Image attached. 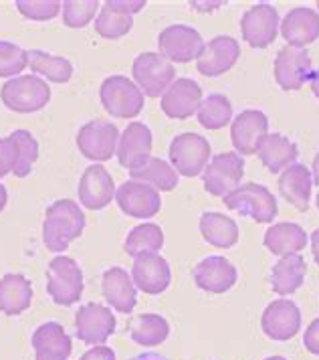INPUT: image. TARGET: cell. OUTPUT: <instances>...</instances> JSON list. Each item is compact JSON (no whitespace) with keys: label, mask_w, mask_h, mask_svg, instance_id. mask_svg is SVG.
<instances>
[{"label":"cell","mask_w":319,"mask_h":360,"mask_svg":"<svg viewBox=\"0 0 319 360\" xmlns=\"http://www.w3.org/2000/svg\"><path fill=\"white\" fill-rule=\"evenodd\" d=\"M85 213L71 198L55 200L45 213L43 221V243L53 253H63L85 231Z\"/></svg>","instance_id":"6da1fadb"},{"label":"cell","mask_w":319,"mask_h":360,"mask_svg":"<svg viewBox=\"0 0 319 360\" xmlns=\"http://www.w3.org/2000/svg\"><path fill=\"white\" fill-rule=\"evenodd\" d=\"M0 101L15 114H34L51 101V85L39 75H18L2 85Z\"/></svg>","instance_id":"7a4b0ae2"},{"label":"cell","mask_w":319,"mask_h":360,"mask_svg":"<svg viewBox=\"0 0 319 360\" xmlns=\"http://www.w3.org/2000/svg\"><path fill=\"white\" fill-rule=\"evenodd\" d=\"M144 94L136 83L126 75H110L99 87V99L105 112L112 117L131 120L144 110Z\"/></svg>","instance_id":"3957f363"},{"label":"cell","mask_w":319,"mask_h":360,"mask_svg":"<svg viewBox=\"0 0 319 360\" xmlns=\"http://www.w3.org/2000/svg\"><path fill=\"white\" fill-rule=\"evenodd\" d=\"M83 271L73 257L57 255L47 267V294L57 306H73L83 295Z\"/></svg>","instance_id":"277c9868"},{"label":"cell","mask_w":319,"mask_h":360,"mask_svg":"<svg viewBox=\"0 0 319 360\" xmlns=\"http://www.w3.org/2000/svg\"><path fill=\"white\" fill-rule=\"evenodd\" d=\"M226 209L237 211V213L251 217L255 223H273V219L279 213L277 207V198L273 197V193L256 182H247L239 186L235 193H230L228 197L223 198Z\"/></svg>","instance_id":"5b68a950"},{"label":"cell","mask_w":319,"mask_h":360,"mask_svg":"<svg viewBox=\"0 0 319 360\" xmlns=\"http://www.w3.org/2000/svg\"><path fill=\"white\" fill-rule=\"evenodd\" d=\"M134 83L148 98H162L164 91L174 83V65L160 53H140L131 63Z\"/></svg>","instance_id":"8992f818"},{"label":"cell","mask_w":319,"mask_h":360,"mask_svg":"<svg viewBox=\"0 0 319 360\" xmlns=\"http://www.w3.org/2000/svg\"><path fill=\"white\" fill-rule=\"evenodd\" d=\"M119 130L110 120H91L83 124L77 131V148L79 152L91 162H108L117 152V142H119Z\"/></svg>","instance_id":"52a82bcc"},{"label":"cell","mask_w":319,"mask_h":360,"mask_svg":"<svg viewBox=\"0 0 319 360\" xmlns=\"http://www.w3.org/2000/svg\"><path fill=\"white\" fill-rule=\"evenodd\" d=\"M210 152H212V148L208 144L207 138L200 134H194V131L178 134L168 148L172 168L178 174L188 176V179H194L200 172H204Z\"/></svg>","instance_id":"ba28073f"},{"label":"cell","mask_w":319,"mask_h":360,"mask_svg":"<svg viewBox=\"0 0 319 360\" xmlns=\"http://www.w3.org/2000/svg\"><path fill=\"white\" fill-rule=\"evenodd\" d=\"M245 176V162L239 152L216 154L204 168V188L212 197L224 198L235 193Z\"/></svg>","instance_id":"9c48e42d"},{"label":"cell","mask_w":319,"mask_h":360,"mask_svg":"<svg viewBox=\"0 0 319 360\" xmlns=\"http://www.w3.org/2000/svg\"><path fill=\"white\" fill-rule=\"evenodd\" d=\"M204 39L188 25H170L158 37L160 55L170 63H190L204 51Z\"/></svg>","instance_id":"30bf717a"},{"label":"cell","mask_w":319,"mask_h":360,"mask_svg":"<svg viewBox=\"0 0 319 360\" xmlns=\"http://www.w3.org/2000/svg\"><path fill=\"white\" fill-rule=\"evenodd\" d=\"M281 18L277 8L269 2L253 4L240 18V34L253 49H267L279 33Z\"/></svg>","instance_id":"8fae6325"},{"label":"cell","mask_w":319,"mask_h":360,"mask_svg":"<svg viewBox=\"0 0 319 360\" xmlns=\"http://www.w3.org/2000/svg\"><path fill=\"white\" fill-rule=\"evenodd\" d=\"M261 328L271 340H277V342H287L291 338H295L297 332L301 330L299 306L287 297L275 300L263 311Z\"/></svg>","instance_id":"7c38bea8"},{"label":"cell","mask_w":319,"mask_h":360,"mask_svg":"<svg viewBox=\"0 0 319 360\" xmlns=\"http://www.w3.org/2000/svg\"><path fill=\"white\" fill-rule=\"evenodd\" d=\"M115 316L110 308L91 302L81 306L75 314V334L81 342L89 344V346H99L110 340L113 332H115Z\"/></svg>","instance_id":"4fadbf2b"},{"label":"cell","mask_w":319,"mask_h":360,"mask_svg":"<svg viewBox=\"0 0 319 360\" xmlns=\"http://www.w3.org/2000/svg\"><path fill=\"white\" fill-rule=\"evenodd\" d=\"M239 57V41L228 34H219L204 45L202 55L196 59V69L204 77H219L237 65Z\"/></svg>","instance_id":"5bb4252c"},{"label":"cell","mask_w":319,"mask_h":360,"mask_svg":"<svg viewBox=\"0 0 319 360\" xmlns=\"http://www.w3.org/2000/svg\"><path fill=\"white\" fill-rule=\"evenodd\" d=\"M115 202L124 213L134 219H152L162 209L158 191L145 182H136V180L124 182L115 191Z\"/></svg>","instance_id":"9a60e30c"},{"label":"cell","mask_w":319,"mask_h":360,"mask_svg":"<svg viewBox=\"0 0 319 360\" xmlns=\"http://www.w3.org/2000/svg\"><path fill=\"white\" fill-rule=\"evenodd\" d=\"M313 67L305 49L283 47L275 57V82L283 91H297L309 82Z\"/></svg>","instance_id":"2e32d148"},{"label":"cell","mask_w":319,"mask_h":360,"mask_svg":"<svg viewBox=\"0 0 319 360\" xmlns=\"http://www.w3.org/2000/svg\"><path fill=\"white\" fill-rule=\"evenodd\" d=\"M79 202L89 211H101L115 198V182L105 166H87L77 186Z\"/></svg>","instance_id":"e0dca14e"},{"label":"cell","mask_w":319,"mask_h":360,"mask_svg":"<svg viewBox=\"0 0 319 360\" xmlns=\"http://www.w3.org/2000/svg\"><path fill=\"white\" fill-rule=\"evenodd\" d=\"M269 134V117L259 110H245L230 122V140L239 154H256L261 142Z\"/></svg>","instance_id":"ac0fdd59"},{"label":"cell","mask_w":319,"mask_h":360,"mask_svg":"<svg viewBox=\"0 0 319 360\" xmlns=\"http://www.w3.org/2000/svg\"><path fill=\"white\" fill-rule=\"evenodd\" d=\"M131 279L138 290L148 295H160L172 281V269L160 253H144L134 259Z\"/></svg>","instance_id":"d6986e66"},{"label":"cell","mask_w":319,"mask_h":360,"mask_svg":"<svg viewBox=\"0 0 319 360\" xmlns=\"http://www.w3.org/2000/svg\"><path fill=\"white\" fill-rule=\"evenodd\" d=\"M202 103V89L200 85L188 79V77H180L176 79L160 98V108L162 112L172 117V120H186L198 112Z\"/></svg>","instance_id":"ffe728a7"},{"label":"cell","mask_w":319,"mask_h":360,"mask_svg":"<svg viewBox=\"0 0 319 360\" xmlns=\"http://www.w3.org/2000/svg\"><path fill=\"white\" fill-rule=\"evenodd\" d=\"M192 276H194V283L202 292L214 295L228 292L239 278L237 267L221 255H210L200 263H196Z\"/></svg>","instance_id":"44dd1931"},{"label":"cell","mask_w":319,"mask_h":360,"mask_svg":"<svg viewBox=\"0 0 319 360\" xmlns=\"http://www.w3.org/2000/svg\"><path fill=\"white\" fill-rule=\"evenodd\" d=\"M281 37L289 47L304 49L319 39V13L309 6L291 8L281 20Z\"/></svg>","instance_id":"7402d4cb"},{"label":"cell","mask_w":319,"mask_h":360,"mask_svg":"<svg viewBox=\"0 0 319 360\" xmlns=\"http://www.w3.org/2000/svg\"><path fill=\"white\" fill-rule=\"evenodd\" d=\"M101 292L105 302L115 311L131 314L138 304V290L136 283L126 269L122 267H110L101 278Z\"/></svg>","instance_id":"603a6c76"},{"label":"cell","mask_w":319,"mask_h":360,"mask_svg":"<svg viewBox=\"0 0 319 360\" xmlns=\"http://www.w3.org/2000/svg\"><path fill=\"white\" fill-rule=\"evenodd\" d=\"M34 356L45 360H67L73 352L71 336L59 322H45L32 332Z\"/></svg>","instance_id":"cb8c5ba5"},{"label":"cell","mask_w":319,"mask_h":360,"mask_svg":"<svg viewBox=\"0 0 319 360\" xmlns=\"http://www.w3.org/2000/svg\"><path fill=\"white\" fill-rule=\"evenodd\" d=\"M311 188H313V176L304 164H291L283 170L279 179V195L301 213L309 211Z\"/></svg>","instance_id":"d4e9b609"},{"label":"cell","mask_w":319,"mask_h":360,"mask_svg":"<svg viewBox=\"0 0 319 360\" xmlns=\"http://www.w3.org/2000/svg\"><path fill=\"white\" fill-rule=\"evenodd\" d=\"M152 130L142 122H129L117 142V162L124 168H131L145 156H152Z\"/></svg>","instance_id":"484cf974"},{"label":"cell","mask_w":319,"mask_h":360,"mask_svg":"<svg viewBox=\"0 0 319 360\" xmlns=\"http://www.w3.org/2000/svg\"><path fill=\"white\" fill-rule=\"evenodd\" d=\"M128 172L131 180L145 182V184L154 186L158 193H170L180 182L178 172L172 168V164H168L162 158H156V156H145L138 164H134Z\"/></svg>","instance_id":"4316f807"},{"label":"cell","mask_w":319,"mask_h":360,"mask_svg":"<svg viewBox=\"0 0 319 360\" xmlns=\"http://www.w3.org/2000/svg\"><path fill=\"white\" fill-rule=\"evenodd\" d=\"M32 304V283L22 274H6L0 279V311L18 316Z\"/></svg>","instance_id":"83f0119b"},{"label":"cell","mask_w":319,"mask_h":360,"mask_svg":"<svg viewBox=\"0 0 319 360\" xmlns=\"http://www.w3.org/2000/svg\"><path fill=\"white\" fill-rule=\"evenodd\" d=\"M307 263L299 253L283 255L279 262L273 265L271 288L277 295L295 294L305 281Z\"/></svg>","instance_id":"f1b7e54d"},{"label":"cell","mask_w":319,"mask_h":360,"mask_svg":"<svg viewBox=\"0 0 319 360\" xmlns=\"http://www.w3.org/2000/svg\"><path fill=\"white\" fill-rule=\"evenodd\" d=\"M256 154H259L263 166H267L269 172L277 174V172L289 168L291 164H295L297 156H299V150L295 146V142H291L287 136L267 134L259 150H256Z\"/></svg>","instance_id":"f546056e"},{"label":"cell","mask_w":319,"mask_h":360,"mask_svg":"<svg viewBox=\"0 0 319 360\" xmlns=\"http://www.w3.org/2000/svg\"><path fill=\"white\" fill-rule=\"evenodd\" d=\"M265 247L273 255H289V253H299L307 245V233L297 223H277L265 233Z\"/></svg>","instance_id":"4dcf8cb0"},{"label":"cell","mask_w":319,"mask_h":360,"mask_svg":"<svg viewBox=\"0 0 319 360\" xmlns=\"http://www.w3.org/2000/svg\"><path fill=\"white\" fill-rule=\"evenodd\" d=\"M200 233L204 241L219 249H230L239 243V225L223 213H204L200 217Z\"/></svg>","instance_id":"1f68e13d"},{"label":"cell","mask_w":319,"mask_h":360,"mask_svg":"<svg viewBox=\"0 0 319 360\" xmlns=\"http://www.w3.org/2000/svg\"><path fill=\"white\" fill-rule=\"evenodd\" d=\"M129 336L140 346H158L170 334V324L160 314H140L129 320Z\"/></svg>","instance_id":"d6a6232c"},{"label":"cell","mask_w":319,"mask_h":360,"mask_svg":"<svg viewBox=\"0 0 319 360\" xmlns=\"http://www.w3.org/2000/svg\"><path fill=\"white\" fill-rule=\"evenodd\" d=\"M29 67L34 75H41L53 83H67L73 77V63L69 59L51 55L45 51H29Z\"/></svg>","instance_id":"836d02e7"},{"label":"cell","mask_w":319,"mask_h":360,"mask_svg":"<svg viewBox=\"0 0 319 360\" xmlns=\"http://www.w3.org/2000/svg\"><path fill=\"white\" fill-rule=\"evenodd\" d=\"M164 247V231L156 223H144L129 231L124 243V251L129 257H140L144 253H158Z\"/></svg>","instance_id":"e575fe53"},{"label":"cell","mask_w":319,"mask_h":360,"mask_svg":"<svg viewBox=\"0 0 319 360\" xmlns=\"http://www.w3.org/2000/svg\"><path fill=\"white\" fill-rule=\"evenodd\" d=\"M198 122L207 130H223L233 122V103L223 94H210L198 108Z\"/></svg>","instance_id":"d590c367"},{"label":"cell","mask_w":319,"mask_h":360,"mask_svg":"<svg viewBox=\"0 0 319 360\" xmlns=\"http://www.w3.org/2000/svg\"><path fill=\"white\" fill-rule=\"evenodd\" d=\"M93 22H96V33L103 39H110V41L126 37L134 27V18L128 17V15H122V13H115L112 8H108L105 4L101 6V11H99V15Z\"/></svg>","instance_id":"8d00e7d4"},{"label":"cell","mask_w":319,"mask_h":360,"mask_svg":"<svg viewBox=\"0 0 319 360\" xmlns=\"http://www.w3.org/2000/svg\"><path fill=\"white\" fill-rule=\"evenodd\" d=\"M101 11V2L97 0H65L63 2V25L69 29H83Z\"/></svg>","instance_id":"74e56055"},{"label":"cell","mask_w":319,"mask_h":360,"mask_svg":"<svg viewBox=\"0 0 319 360\" xmlns=\"http://www.w3.org/2000/svg\"><path fill=\"white\" fill-rule=\"evenodd\" d=\"M29 67V51L11 41H0V77H18Z\"/></svg>","instance_id":"f35d334b"},{"label":"cell","mask_w":319,"mask_h":360,"mask_svg":"<svg viewBox=\"0 0 319 360\" xmlns=\"http://www.w3.org/2000/svg\"><path fill=\"white\" fill-rule=\"evenodd\" d=\"M11 136L18 142V148H20V160L16 164L15 176L25 179L31 174L32 166L39 160V142L29 130H15Z\"/></svg>","instance_id":"ab89813d"},{"label":"cell","mask_w":319,"mask_h":360,"mask_svg":"<svg viewBox=\"0 0 319 360\" xmlns=\"http://www.w3.org/2000/svg\"><path fill=\"white\" fill-rule=\"evenodd\" d=\"M16 11L29 20L45 22L53 20L61 11L63 2L61 0H16Z\"/></svg>","instance_id":"60d3db41"},{"label":"cell","mask_w":319,"mask_h":360,"mask_svg":"<svg viewBox=\"0 0 319 360\" xmlns=\"http://www.w3.org/2000/svg\"><path fill=\"white\" fill-rule=\"evenodd\" d=\"M20 160V148L13 136L0 138V179L15 172L16 164Z\"/></svg>","instance_id":"b9f144b4"},{"label":"cell","mask_w":319,"mask_h":360,"mask_svg":"<svg viewBox=\"0 0 319 360\" xmlns=\"http://www.w3.org/2000/svg\"><path fill=\"white\" fill-rule=\"evenodd\" d=\"M105 6L115 11V13H122V15L134 17L136 13H140V11L144 8L145 0H108Z\"/></svg>","instance_id":"7bdbcfd3"},{"label":"cell","mask_w":319,"mask_h":360,"mask_svg":"<svg viewBox=\"0 0 319 360\" xmlns=\"http://www.w3.org/2000/svg\"><path fill=\"white\" fill-rule=\"evenodd\" d=\"M304 346L307 352L319 356V318H315L309 326L305 328Z\"/></svg>","instance_id":"ee69618b"},{"label":"cell","mask_w":319,"mask_h":360,"mask_svg":"<svg viewBox=\"0 0 319 360\" xmlns=\"http://www.w3.org/2000/svg\"><path fill=\"white\" fill-rule=\"evenodd\" d=\"M79 360H115V352L110 346L99 344V346H91Z\"/></svg>","instance_id":"f6af8a7d"},{"label":"cell","mask_w":319,"mask_h":360,"mask_svg":"<svg viewBox=\"0 0 319 360\" xmlns=\"http://www.w3.org/2000/svg\"><path fill=\"white\" fill-rule=\"evenodd\" d=\"M190 4V8L194 11H202V13H210V11H216V8H221L223 4H226L224 0H214V2H198V0H190L188 2Z\"/></svg>","instance_id":"bcb514c9"},{"label":"cell","mask_w":319,"mask_h":360,"mask_svg":"<svg viewBox=\"0 0 319 360\" xmlns=\"http://www.w3.org/2000/svg\"><path fill=\"white\" fill-rule=\"evenodd\" d=\"M309 87H311V91H313V96L319 99V69H313L311 71V75H309Z\"/></svg>","instance_id":"7dc6e473"},{"label":"cell","mask_w":319,"mask_h":360,"mask_svg":"<svg viewBox=\"0 0 319 360\" xmlns=\"http://www.w3.org/2000/svg\"><path fill=\"white\" fill-rule=\"evenodd\" d=\"M311 253H313V259L319 265V229L311 233Z\"/></svg>","instance_id":"c3c4849f"},{"label":"cell","mask_w":319,"mask_h":360,"mask_svg":"<svg viewBox=\"0 0 319 360\" xmlns=\"http://www.w3.org/2000/svg\"><path fill=\"white\" fill-rule=\"evenodd\" d=\"M311 176H313V184H319V152L313 158V166H311Z\"/></svg>","instance_id":"681fc988"},{"label":"cell","mask_w":319,"mask_h":360,"mask_svg":"<svg viewBox=\"0 0 319 360\" xmlns=\"http://www.w3.org/2000/svg\"><path fill=\"white\" fill-rule=\"evenodd\" d=\"M6 202H8V193H6V188H4V184L0 182V213L4 211V207H6Z\"/></svg>","instance_id":"f907efd6"},{"label":"cell","mask_w":319,"mask_h":360,"mask_svg":"<svg viewBox=\"0 0 319 360\" xmlns=\"http://www.w3.org/2000/svg\"><path fill=\"white\" fill-rule=\"evenodd\" d=\"M131 360H168L166 356H160V354H154V352H145V354H140V356H134Z\"/></svg>","instance_id":"816d5d0a"},{"label":"cell","mask_w":319,"mask_h":360,"mask_svg":"<svg viewBox=\"0 0 319 360\" xmlns=\"http://www.w3.org/2000/svg\"><path fill=\"white\" fill-rule=\"evenodd\" d=\"M265 360H287L285 356H269V359H265Z\"/></svg>","instance_id":"f5cc1de1"},{"label":"cell","mask_w":319,"mask_h":360,"mask_svg":"<svg viewBox=\"0 0 319 360\" xmlns=\"http://www.w3.org/2000/svg\"><path fill=\"white\" fill-rule=\"evenodd\" d=\"M318 209H319V195H318Z\"/></svg>","instance_id":"db71d44e"},{"label":"cell","mask_w":319,"mask_h":360,"mask_svg":"<svg viewBox=\"0 0 319 360\" xmlns=\"http://www.w3.org/2000/svg\"><path fill=\"white\" fill-rule=\"evenodd\" d=\"M318 11H319V2H318Z\"/></svg>","instance_id":"11a10c76"},{"label":"cell","mask_w":319,"mask_h":360,"mask_svg":"<svg viewBox=\"0 0 319 360\" xmlns=\"http://www.w3.org/2000/svg\"><path fill=\"white\" fill-rule=\"evenodd\" d=\"M37 360H45V359H37Z\"/></svg>","instance_id":"9f6ffc18"}]
</instances>
